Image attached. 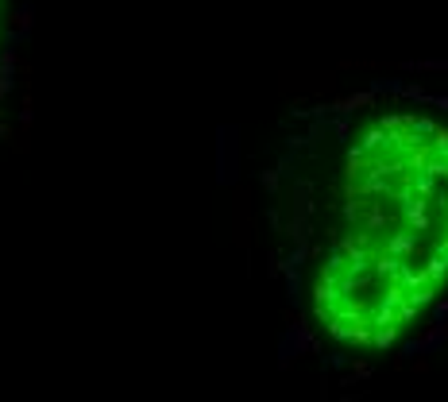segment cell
I'll return each mask as SVG.
<instances>
[{"label":"cell","instance_id":"obj_1","mask_svg":"<svg viewBox=\"0 0 448 402\" xmlns=\"http://www.w3.org/2000/svg\"><path fill=\"white\" fill-rule=\"evenodd\" d=\"M448 279V124L383 117L344 174V221L313 286L336 341L390 344Z\"/></svg>","mask_w":448,"mask_h":402}]
</instances>
